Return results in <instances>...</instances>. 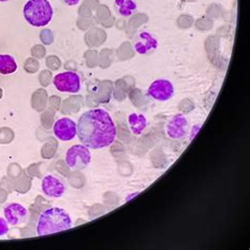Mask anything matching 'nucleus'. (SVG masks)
Instances as JSON below:
<instances>
[{
  "instance_id": "2eb2a0df",
  "label": "nucleus",
  "mask_w": 250,
  "mask_h": 250,
  "mask_svg": "<svg viewBox=\"0 0 250 250\" xmlns=\"http://www.w3.org/2000/svg\"><path fill=\"white\" fill-rule=\"evenodd\" d=\"M9 233V223L5 219L0 218V236H3Z\"/></svg>"
},
{
  "instance_id": "9b49d317",
  "label": "nucleus",
  "mask_w": 250,
  "mask_h": 250,
  "mask_svg": "<svg viewBox=\"0 0 250 250\" xmlns=\"http://www.w3.org/2000/svg\"><path fill=\"white\" fill-rule=\"evenodd\" d=\"M42 190L47 196L53 197V199H59V197L63 195L65 191V186L62 181L59 180L58 177L48 174L42 181Z\"/></svg>"
},
{
  "instance_id": "f257e3e1",
  "label": "nucleus",
  "mask_w": 250,
  "mask_h": 250,
  "mask_svg": "<svg viewBox=\"0 0 250 250\" xmlns=\"http://www.w3.org/2000/svg\"><path fill=\"white\" fill-rule=\"evenodd\" d=\"M77 136L89 149L107 148L116 139L115 123L104 109L88 110L78 120Z\"/></svg>"
},
{
  "instance_id": "0eeeda50",
  "label": "nucleus",
  "mask_w": 250,
  "mask_h": 250,
  "mask_svg": "<svg viewBox=\"0 0 250 250\" xmlns=\"http://www.w3.org/2000/svg\"><path fill=\"white\" fill-rule=\"evenodd\" d=\"M4 219L11 226H19L27 223L30 219L29 210L21 204L12 203L3 209Z\"/></svg>"
},
{
  "instance_id": "f8f14e48",
  "label": "nucleus",
  "mask_w": 250,
  "mask_h": 250,
  "mask_svg": "<svg viewBox=\"0 0 250 250\" xmlns=\"http://www.w3.org/2000/svg\"><path fill=\"white\" fill-rule=\"evenodd\" d=\"M114 9L120 16L130 17L136 12L137 3L135 0H114Z\"/></svg>"
},
{
  "instance_id": "a211bd4d",
  "label": "nucleus",
  "mask_w": 250,
  "mask_h": 250,
  "mask_svg": "<svg viewBox=\"0 0 250 250\" xmlns=\"http://www.w3.org/2000/svg\"><path fill=\"white\" fill-rule=\"evenodd\" d=\"M6 1H9V0H0V2H6Z\"/></svg>"
},
{
  "instance_id": "ddd939ff",
  "label": "nucleus",
  "mask_w": 250,
  "mask_h": 250,
  "mask_svg": "<svg viewBox=\"0 0 250 250\" xmlns=\"http://www.w3.org/2000/svg\"><path fill=\"white\" fill-rule=\"evenodd\" d=\"M128 124L135 135H141L147 127V118L141 113H131L128 116Z\"/></svg>"
},
{
  "instance_id": "9d476101",
  "label": "nucleus",
  "mask_w": 250,
  "mask_h": 250,
  "mask_svg": "<svg viewBox=\"0 0 250 250\" xmlns=\"http://www.w3.org/2000/svg\"><path fill=\"white\" fill-rule=\"evenodd\" d=\"M157 45H159L157 39L147 31L140 32L136 35L133 42V48L135 52L141 55H148L152 53L157 49Z\"/></svg>"
},
{
  "instance_id": "7ed1b4c3",
  "label": "nucleus",
  "mask_w": 250,
  "mask_h": 250,
  "mask_svg": "<svg viewBox=\"0 0 250 250\" xmlns=\"http://www.w3.org/2000/svg\"><path fill=\"white\" fill-rule=\"evenodd\" d=\"M23 17L32 27L42 28L53 18V6L49 0H29L23 6Z\"/></svg>"
},
{
  "instance_id": "20e7f679",
  "label": "nucleus",
  "mask_w": 250,
  "mask_h": 250,
  "mask_svg": "<svg viewBox=\"0 0 250 250\" xmlns=\"http://www.w3.org/2000/svg\"><path fill=\"white\" fill-rule=\"evenodd\" d=\"M91 152L84 145H74L65 153V163L71 170L81 171L87 168L91 163Z\"/></svg>"
},
{
  "instance_id": "f3484780",
  "label": "nucleus",
  "mask_w": 250,
  "mask_h": 250,
  "mask_svg": "<svg viewBox=\"0 0 250 250\" xmlns=\"http://www.w3.org/2000/svg\"><path fill=\"white\" fill-rule=\"evenodd\" d=\"M200 128H201V125H196V126H194L193 128H192V131H191V136H190V141H191L193 137L195 136V134L197 133V131L200 130Z\"/></svg>"
},
{
  "instance_id": "39448f33",
  "label": "nucleus",
  "mask_w": 250,
  "mask_h": 250,
  "mask_svg": "<svg viewBox=\"0 0 250 250\" xmlns=\"http://www.w3.org/2000/svg\"><path fill=\"white\" fill-rule=\"evenodd\" d=\"M53 84L59 92L75 94L81 91L82 81L80 75L75 72L67 71L56 74L53 78Z\"/></svg>"
},
{
  "instance_id": "1a4fd4ad",
  "label": "nucleus",
  "mask_w": 250,
  "mask_h": 250,
  "mask_svg": "<svg viewBox=\"0 0 250 250\" xmlns=\"http://www.w3.org/2000/svg\"><path fill=\"white\" fill-rule=\"evenodd\" d=\"M189 130V123L187 117L182 114H175L172 118L168 122L166 126L167 135L172 140H182L188 133Z\"/></svg>"
},
{
  "instance_id": "dca6fc26",
  "label": "nucleus",
  "mask_w": 250,
  "mask_h": 250,
  "mask_svg": "<svg viewBox=\"0 0 250 250\" xmlns=\"http://www.w3.org/2000/svg\"><path fill=\"white\" fill-rule=\"evenodd\" d=\"M61 1L68 6H74L80 3L81 0H61Z\"/></svg>"
},
{
  "instance_id": "4468645a",
  "label": "nucleus",
  "mask_w": 250,
  "mask_h": 250,
  "mask_svg": "<svg viewBox=\"0 0 250 250\" xmlns=\"http://www.w3.org/2000/svg\"><path fill=\"white\" fill-rule=\"evenodd\" d=\"M17 62L15 58L9 54H0V74L9 75L17 71Z\"/></svg>"
},
{
  "instance_id": "f03ea898",
  "label": "nucleus",
  "mask_w": 250,
  "mask_h": 250,
  "mask_svg": "<svg viewBox=\"0 0 250 250\" xmlns=\"http://www.w3.org/2000/svg\"><path fill=\"white\" fill-rule=\"evenodd\" d=\"M73 226L71 215L64 209L51 207L41 213L36 224L38 236H44L57 232L65 231Z\"/></svg>"
},
{
  "instance_id": "6e6552de",
  "label": "nucleus",
  "mask_w": 250,
  "mask_h": 250,
  "mask_svg": "<svg viewBox=\"0 0 250 250\" xmlns=\"http://www.w3.org/2000/svg\"><path fill=\"white\" fill-rule=\"evenodd\" d=\"M147 94L152 100L166 102L174 95V87L172 83L167 80H156L150 84Z\"/></svg>"
},
{
  "instance_id": "423d86ee",
  "label": "nucleus",
  "mask_w": 250,
  "mask_h": 250,
  "mask_svg": "<svg viewBox=\"0 0 250 250\" xmlns=\"http://www.w3.org/2000/svg\"><path fill=\"white\" fill-rule=\"evenodd\" d=\"M53 132L59 141L70 142L77 135V125L69 117H62L55 122Z\"/></svg>"
}]
</instances>
